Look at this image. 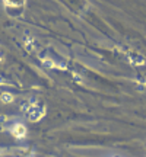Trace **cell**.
Instances as JSON below:
<instances>
[{"mask_svg": "<svg viewBox=\"0 0 146 157\" xmlns=\"http://www.w3.org/2000/svg\"><path fill=\"white\" fill-rule=\"evenodd\" d=\"M12 134L15 135L16 138H23L25 137V134H26V128L23 127L22 124H15L13 127H12Z\"/></svg>", "mask_w": 146, "mask_h": 157, "instance_id": "6da1fadb", "label": "cell"}, {"mask_svg": "<svg viewBox=\"0 0 146 157\" xmlns=\"http://www.w3.org/2000/svg\"><path fill=\"white\" fill-rule=\"evenodd\" d=\"M9 93H5V96H3V101H6V102H9V101H12V96H7Z\"/></svg>", "mask_w": 146, "mask_h": 157, "instance_id": "7a4b0ae2", "label": "cell"}]
</instances>
